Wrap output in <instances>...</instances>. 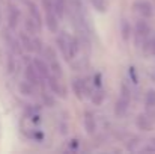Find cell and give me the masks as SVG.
Listing matches in <instances>:
<instances>
[{
  "instance_id": "cell-13",
  "label": "cell",
  "mask_w": 155,
  "mask_h": 154,
  "mask_svg": "<svg viewBox=\"0 0 155 154\" xmlns=\"http://www.w3.org/2000/svg\"><path fill=\"white\" fill-rule=\"evenodd\" d=\"M91 3H92L98 11H105V8H107V2H105V0H91Z\"/></svg>"
},
{
  "instance_id": "cell-9",
  "label": "cell",
  "mask_w": 155,
  "mask_h": 154,
  "mask_svg": "<svg viewBox=\"0 0 155 154\" xmlns=\"http://www.w3.org/2000/svg\"><path fill=\"white\" fill-rule=\"evenodd\" d=\"M89 97L92 98V101L95 103V104H100V103H103V100H104V92H103V89H101V86H97V89H95V91H92V92L89 94Z\"/></svg>"
},
{
  "instance_id": "cell-10",
  "label": "cell",
  "mask_w": 155,
  "mask_h": 154,
  "mask_svg": "<svg viewBox=\"0 0 155 154\" xmlns=\"http://www.w3.org/2000/svg\"><path fill=\"white\" fill-rule=\"evenodd\" d=\"M127 106H128V100H125L124 97L117 101V104H116V112L119 113V115H122L125 110H127Z\"/></svg>"
},
{
  "instance_id": "cell-11",
  "label": "cell",
  "mask_w": 155,
  "mask_h": 154,
  "mask_svg": "<svg viewBox=\"0 0 155 154\" xmlns=\"http://www.w3.org/2000/svg\"><path fill=\"white\" fill-rule=\"evenodd\" d=\"M120 32H122L124 39H127L130 36V23L127 20H122V23H120Z\"/></svg>"
},
{
  "instance_id": "cell-15",
  "label": "cell",
  "mask_w": 155,
  "mask_h": 154,
  "mask_svg": "<svg viewBox=\"0 0 155 154\" xmlns=\"http://www.w3.org/2000/svg\"><path fill=\"white\" fill-rule=\"evenodd\" d=\"M130 74H131V79L134 80V83H137V74H136L134 68H130Z\"/></svg>"
},
{
  "instance_id": "cell-3",
  "label": "cell",
  "mask_w": 155,
  "mask_h": 154,
  "mask_svg": "<svg viewBox=\"0 0 155 154\" xmlns=\"http://www.w3.org/2000/svg\"><path fill=\"white\" fill-rule=\"evenodd\" d=\"M45 57L48 60V67H50V71H51L53 76H56L57 79H62V68H60V63L54 54V51L51 49H47L45 50Z\"/></svg>"
},
{
  "instance_id": "cell-16",
  "label": "cell",
  "mask_w": 155,
  "mask_h": 154,
  "mask_svg": "<svg viewBox=\"0 0 155 154\" xmlns=\"http://www.w3.org/2000/svg\"><path fill=\"white\" fill-rule=\"evenodd\" d=\"M71 142H72V144H71V147H72V148H77V147H78V144H77L78 141H71Z\"/></svg>"
},
{
  "instance_id": "cell-14",
  "label": "cell",
  "mask_w": 155,
  "mask_h": 154,
  "mask_svg": "<svg viewBox=\"0 0 155 154\" xmlns=\"http://www.w3.org/2000/svg\"><path fill=\"white\" fill-rule=\"evenodd\" d=\"M148 49L151 50V53H152V54H155V36H152V38H151V41H149V44H148Z\"/></svg>"
},
{
  "instance_id": "cell-1",
  "label": "cell",
  "mask_w": 155,
  "mask_h": 154,
  "mask_svg": "<svg viewBox=\"0 0 155 154\" xmlns=\"http://www.w3.org/2000/svg\"><path fill=\"white\" fill-rule=\"evenodd\" d=\"M57 46L60 49V53L63 54L65 60L71 62L75 56H77V51H78V47H77V41L75 38H72L69 33L66 32H62L57 35Z\"/></svg>"
},
{
  "instance_id": "cell-7",
  "label": "cell",
  "mask_w": 155,
  "mask_h": 154,
  "mask_svg": "<svg viewBox=\"0 0 155 154\" xmlns=\"http://www.w3.org/2000/svg\"><path fill=\"white\" fill-rule=\"evenodd\" d=\"M84 127H86V132L89 135H94L95 133V128H97V124H95V118L91 112H86L84 115Z\"/></svg>"
},
{
  "instance_id": "cell-8",
  "label": "cell",
  "mask_w": 155,
  "mask_h": 154,
  "mask_svg": "<svg viewBox=\"0 0 155 154\" xmlns=\"http://www.w3.org/2000/svg\"><path fill=\"white\" fill-rule=\"evenodd\" d=\"M18 18H20L18 9L14 8V6H11V8H9V17H8V21H9V27H11V29H15V27H17Z\"/></svg>"
},
{
  "instance_id": "cell-2",
  "label": "cell",
  "mask_w": 155,
  "mask_h": 154,
  "mask_svg": "<svg viewBox=\"0 0 155 154\" xmlns=\"http://www.w3.org/2000/svg\"><path fill=\"white\" fill-rule=\"evenodd\" d=\"M152 30H151V26L146 23V21H143V20H140V21H137L136 23V32H134V38H136V43H137V46L139 47H143V46H146L148 47V44H149V41H151V38H152Z\"/></svg>"
},
{
  "instance_id": "cell-4",
  "label": "cell",
  "mask_w": 155,
  "mask_h": 154,
  "mask_svg": "<svg viewBox=\"0 0 155 154\" xmlns=\"http://www.w3.org/2000/svg\"><path fill=\"white\" fill-rule=\"evenodd\" d=\"M134 11H136L139 15H142L143 18H151V17L154 15V8H152V5H151L149 2H146V0H137V2L134 3Z\"/></svg>"
},
{
  "instance_id": "cell-6",
  "label": "cell",
  "mask_w": 155,
  "mask_h": 154,
  "mask_svg": "<svg viewBox=\"0 0 155 154\" xmlns=\"http://www.w3.org/2000/svg\"><path fill=\"white\" fill-rule=\"evenodd\" d=\"M72 88H74V92L77 94L78 98H83V94H84V92H89L86 83H84L81 79H74V80H72Z\"/></svg>"
},
{
  "instance_id": "cell-5",
  "label": "cell",
  "mask_w": 155,
  "mask_h": 154,
  "mask_svg": "<svg viewBox=\"0 0 155 154\" xmlns=\"http://www.w3.org/2000/svg\"><path fill=\"white\" fill-rule=\"evenodd\" d=\"M33 65H35V68H36V71L39 73V76H41L42 80H47V79L51 76L50 67H48L44 60H41V59H35V60H33Z\"/></svg>"
},
{
  "instance_id": "cell-12",
  "label": "cell",
  "mask_w": 155,
  "mask_h": 154,
  "mask_svg": "<svg viewBox=\"0 0 155 154\" xmlns=\"http://www.w3.org/2000/svg\"><path fill=\"white\" fill-rule=\"evenodd\" d=\"M146 106L155 107V91L154 89L148 91V94H146Z\"/></svg>"
}]
</instances>
